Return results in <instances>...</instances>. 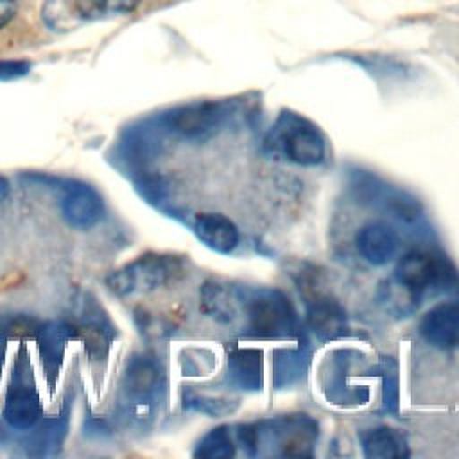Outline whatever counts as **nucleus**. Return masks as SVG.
I'll use <instances>...</instances> for the list:
<instances>
[{"instance_id": "obj_1", "label": "nucleus", "mask_w": 459, "mask_h": 459, "mask_svg": "<svg viewBox=\"0 0 459 459\" xmlns=\"http://www.w3.org/2000/svg\"><path fill=\"white\" fill-rule=\"evenodd\" d=\"M265 149L301 167L321 165L326 158L323 131L294 111H283L276 118L265 138Z\"/></svg>"}, {"instance_id": "obj_2", "label": "nucleus", "mask_w": 459, "mask_h": 459, "mask_svg": "<svg viewBox=\"0 0 459 459\" xmlns=\"http://www.w3.org/2000/svg\"><path fill=\"white\" fill-rule=\"evenodd\" d=\"M393 280L418 303L430 290H450L459 281V274L445 256L427 249H412L396 262Z\"/></svg>"}, {"instance_id": "obj_3", "label": "nucleus", "mask_w": 459, "mask_h": 459, "mask_svg": "<svg viewBox=\"0 0 459 459\" xmlns=\"http://www.w3.org/2000/svg\"><path fill=\"white\" fill-rule=\"evenodd\" d=\"M181 273V262L176 256L149 253L131 264L113 271L106 283L111 292L127 296L134 292H147L158 289Z\"/></svg>"}, {"instance_id": "obj_4", "label": "nucleus", "mask_w": 459, "mask_h": 459, "mask_svg": "<svg viewBox=\"0 0 459 459\" xmlns=\"http://www.w3.org/2000/svg\"><path fill=\"white\" fill-rule=\"evenodd\" d=\"M247 328L255 337L276 339L289 335L296 325L290 301L278 290H258L246 307Z\"/></svg>"}, {"instance_id": "obj_5", "label": "nucleus", "mask_w": 459, "mask_h": 459, "mask_svg": "<svg viewBox=\"0 0 459 459\" xmlns=\"http://www.w3.org/2000/svg\"><path fill=\"white\" fill-rule=\"evenodd\" d=\"M30 368L23 359L13 368V378L7 387L4 403V420L11 429L27 430L32 429L41 416V403L34 382L30 378Z\"/></svg>"}, {"instance_id": "obj_6", "label": "nucleus", "mask_w": 459, "mask_h": 459, "mask_svg": "<svg viewBox=\"0 0 459 459\" xmlns=\"http://www.w3.org/2000/svg\"><path fill=\"white\" fill-rule=\"evenodd\" d=\"M267 427L271 441L276 446V454L283 457H305L312 454L317 436L316 421L305 414H292L274 418L264 423Z\"/></svg>"}, {"instance_id": "obj_7", "label": "nucleus", "mask_w": 459, "mask_h": 459, "mask_svg": "<svg viewBox=\"0 0 459 459\" xmlns=\"http://www.w3.org/2000/svg\"><path fill=\"white\" fill-rule=\"evenodd\" d=\"M226 118L224 104L219 102H197L183 106L170 113L169 126L178 134L199 140L213 134Z\"/></svg>"}, {"instance_id": "obj_8", "label": "nucleus", "mask_w": 459, "mask_h": 459, "mask_svg": "<svg viewBox=\"0 0 459 459\" xmlns=\"http://www.w3.org/2000/svg\"><path fill=\"white\" fill-rule=\"evenodd\" d=\"M61 213L72 228L88 230L95 226L102 217V199L91 186L72 181L65 186Z\"/></svg>"}, {"instance_id": "obj_9", "label": "nucleus", "mask_w": 459, "mask_h": 459, "mask_svg": "<svg viewBox=\"0 0 459 459\" xmlns=\"http://www.w3.org/2000/svg\"><path fill=\"white\" fill-rule=\"evenodd\" d=\"M420 335L436 348L459 344V299L443 301L427 310L420 321Z\"/></svg>"}, {"instance_id": "obj_10", "label": "nucleus", "mask_w": 459, "mask_h": 459, "mask_svg": "<svg viewBox=\"0 0 459 459\" xmlns=\"http://www.w3.org/2000/svg\"><path fill=\"white\" fill-rule=\"evenodd\" d=\"M355 247L371 265H384L394 258L400 247V237L389 222L373 221L357 231Z\"/></svg>"}, {"instance_id": "obj_11", "label": "nucleus", "mask_w": 459, "mask_h": 459, "mask_svg": "<svg viewBox=\"0 0 459 459\" xmlns=\"http://www.w3.org/2000/svg\"><path fill=\"white\" fill-rule=\"evenodd\" d=\"M160 385H161V369L158 362H154L149 357L134 359L129 364L122 382L127 403L134 407L147 405L151 400H154Z\"/></svg>"}, {"instance_id": "obj_12", "label": "nucleus", "mask_w": 459, "mask_h": 459, "mask_svg": "<svg viewBox=\"0 0 459 459\" xmlns=\"http://www.w3.org/2000/svg\"><path fill=\"white\" fill-rule=\"evenodd\" d=\"M194 231L203 244L217 253H231L238 242L240 235L235 222L222 213H201L195 217Z\"/></svg>"}, {"instance_id": "obj_13", "label": "nucleus", "mask_w": 459, "mask_h": 459, "mask_svg": "<svg viewBox=\"0 0 459 459\" xmlns=\"http://www.w3.org/2000/svg\"><path fill=\"white\" fill-rule=\"evenodd\" d=\"M307 305V321L319 339H335L346 330V312L335 298L321 294Z\"/></svg>"}, {"instance_id": "obj_14", "label": "nucleus", "mask_w": 459, "mask_h": 459, "mask_svg": "<svg viewBox=\"0 0 459 459\" xmlns=\"http://www.w3.org/2000/svg\"><path fill=\"white\" fill-rule=\"evenodd\" d=\"M68 339H70V326H66L65 323H47L39 326L38 351H39L41 366L45 369L50 387L56 384V378L59 375V368L63 362Z\"/></svg>"}, {"instance_id": "obj_15", "label": "nucleus", "mask_w": 459, "mask_h": 459, "mask_svg": "<svg viewBox=\"0 0 459 459\" xmlns=\"http://www.w3.org/2000/svg\"><path fill=\"white\" fill-rule=\"evenodd\" d=\"M362 454L369 459H394L411 454L405 436L391 427H373L359 434Z\"/></svg>"}, {"instance_id": "obj_16", "label": "nucleus", "mask_w": 459, "mask_h": 459, "mask_svg": "<svg viewBox=\"0 0 459 459\" xmlns=\"http://www.w3.org/2000/svg\"><path fill=\"white\" fill-rule=\"evenodd\" d=\"M230 378L244 389H258L262 385V351L256 348H238L228 360Z\"/></svg>"}, {"instance_id": "obj_17", "label": "nucleus", "mask_w": 459, "mask_h": 459, "mask_svg": "<svg viewBox=\"0 0 459 459\" xmlns=\"http://www.w3.org/2000/svg\"><path fill=\"white\" fill-rule=\"evenodd\" d=\"M201 308L204 314L221 319L230 321L235 314L233 308V298L230 296L228 287H224L219 281H206L201 289Z\"/></svg>"}, {"instance_id": "obj_18", "label": "nucleus", "mask_w": 459, "mask_h": 459, "mask_svg": "<svg viewBox=\"0 0 459 459\" xmlns=\"http://www.w3.org/2000/svg\"><path fill=\"white\" fill-rule=\"evenodd\" d=\"M81 20L109 18L124 13H131L140 0H72Z\"/></svg>"}, {"instance_id": "obj_19", "label": "nucleus", "mask_w": 459, "mask_h": 459, "mask_svg": "<svg viewBox=\"0 0 459 459\" xmlns=\"http://www.w3.org/2000/svg\"><path fill=\"white\" fill-rule=\"evenodd\" d=\"M235 446L230 436V427H215L206 432L201 441L197 443L194 455L195 457H208V459H226L233 457Z\"/></svg>"}, {"instance_id": "obj_20", "label": "nucleus", "mask_w": 459, "mask_h": 459, "mask_svg": "<svg viewBox=\"0 0 459 459\" xmlns=\"http://www.w3.org/2000/svg\"><path fill=\"white\" fill-rule=\"evenodd\" d=\"M74 2H70L68 5L63 0H50L45 9H43V16L47 20V23L54 29V30H66L70 27H74L81 18L77 14H63L66 11H72Z\"/></svg>"}, {"instance_id": "obj_21", "label": "nucleus", "mask_w": 459, "mask_h": 459, "mask_svg": "<svg viewBox=\"0 0 459 459\" xmlns=\"http://www.w3.org/2000/svg\"><path fill=\"white\" fill-rule=\"evenodd\" d=\"M0 332L7 333L11 339H27V337L38 335L39 325L34 319L27 317V316L14 314V316L2 317Z\"/></svg>"}, {"instance_id": "obj_22", "label": "nucleus", "mask_w": 459, "mask_h": 459, "mask_svg": "<svg viewBox=\"0 0 459 459\" xmlns=\"http://www.w3.org/2000/svg\"><path fill=\"white\" fill-rule=\"evenodd\" d=\"M30 65L25 61H0V81L16 79L29 72Z\"/></svg>"}, {"instance_id": "obj_23", "label": "nucleus", "mask_w": 459, "mask_h": 459, "mask_svg": "<svg viewBox=\"0 0 459 459\" xmlns=\"http://www.w3.org/2000/svg\"><path fill=\"white\" fill-rule=\"evenodd\" d=\"M16 13V0H0V29L5 27Z\"/></svg>"}]
</instances>
